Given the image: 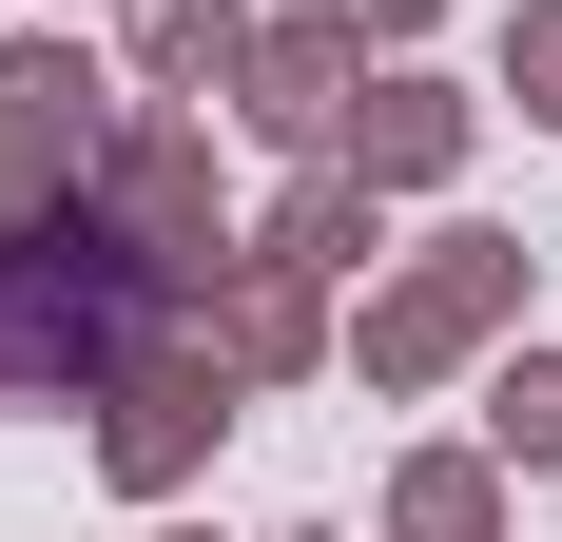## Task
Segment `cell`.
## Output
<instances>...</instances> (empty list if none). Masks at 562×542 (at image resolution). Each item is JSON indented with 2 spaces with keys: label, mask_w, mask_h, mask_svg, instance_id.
I'll return each instance as SVG.
<instances>
[{
  "label": "cell",
  "mask_w": 562,
  "mask_h": 542,
  "mask_svg": "<svg viewBox=\"0 0 562 542\" xmlns=\"http://www.w3.org/2000/svg\"><path fill=\"white\" fill-rule=\"evenodd\" d=\"M175 329V271L136 252V233L78 194V214H40V233H0V387H58V407H98L136 349Z\"/></svg>",
  "instance_id": "cell-1"
},
{
  "label": "cell",
  "mask_w": 562,
  "mask_h": 542,
  "mask_svg": "<svg viewBox=\"0 0 562 542\" xmlns=\"http://www.w3.org/2000/svg\"><path fill=\"white\" fill-rule=\"evenodd\" d=\"M505 329H524V233H427V252L369 291L349 369H369V387H447V369H485Z\"/></svg>",
  "instance_id": "cell-2"
},
{
  "label": "cell",
  "mask_w": 562,
  "mask_h": 542,
  "mask_svg": "<svg viewBox=\"0 0 562 542\" xmlns=\"http://www.w3.org/2000/svg\"><path fill=\"white\" fill-rule=\"evenodd\" d=\"M116 116H136V78H98L78 39H0V233H40L98 194Z\"/></svg>",
  "instance_id": "cell-3"
},
{
  "label": "cell",
  "mask_w": 562,
  "mask_h": 542,
  "mask_svg": "<svg viewBox=\"0 0 562 542\" xmlns=\"http://www.w3.org/2000/svg\"><path fill=\"white\" fill-rule=\"evenodd\" d=\"M98 214L136 233V252L175 271V310H194V291L233 271V214H214V116H194V98H136V116H116V156H98Z\"/></svg>",
  "instance_id": "cell-4"
},
{
  "label": "cell",
  "mask_w": 562,
  "mask_h": 542,
  "mask_svg": "<svg viewBox=\"0 0 562 542\" xmlns=\"http://www.w3.org/2000/svg\"><path fill=\"white\" fill-rule=\"evenodd\" d=\"M214 427H233V349H214L194 310H175L156 349H136V369L98 387V485H116V504H175L194 465H214Z\"/></svg>",
  "instance_id": "cell-5"
},
{
  "label": "cell",
  "mask_w": 562,
  "mask_h": 542,
  "mask_svg": "<svg viewBox=\"0 0 562 542\" xmlns=\"http://www.w3.org/2000/svg\"><path fill=\"white\" fill-rule=\"evenodd\" d=\"M349 98H369V20H252V58H233V116L272 136V156H330L349 136Z\"/></svg>",
  "instance_id": "cell-6"
},
{
  "label": "cell",
  "mask_w": 562,
  "mask_h": 542,
  "mask_svg": "<svg viewBox=\"0 0 562 542\" xmlns=\"http://www.w3.org/2000/svg\"><path fill=\"white\" fill-rule=\"evenodd\" d=\"M194 329L233 349V387H311V369H330V271H291V252L233 233V271L194 291Z\"/></svg>",
  "instance_id": "cell-7"
},
{
  "label": "cell",
  "mask_w": 562,
  "mask_h": 542,
  "mask_svg": "<svg viewBox=\"0 0 562 542\" xmlns=\"http://www.w3.org/2000/svg\"><path fill=\"white\" fill-rule=\"evenodd\" d=\"M330 156L369 174V194H447V174H465V98H447V78H369Z\"/></svg>",
  "instance_id": "cell-8"
},
{
  "label": "cell",
  "mask_w": 562,
  "mask_h": 542,
  "mask_svg": "<svg viewBox=\"0 0 562 542\" xmlns=\"http://www.w3.org/2000/svg\"><path fill=\"white\" fill-rule=\"evenodd\" d=\"M252 252H291V271H369V252H389V194H369L349 156H291V194L252 214Z\"/></svg>",
  "instance_id": "cell-9"
},
{
  "label": "cell",
  "mask_w": 562,
  "mask_h": 542,
  "mask_svg": "<svg viewBox=\"0 0 562 542\" xmlns=\"http://www.w3.org/2000/svg\"><path fill=\"white\" fill-rule=\"evenodd\" d=\"M116 20H136V98H214L252 58V0H116Z\"/></svg>",
  "instance_id": "cell-10"
},
{
  "label": "cell",
  "mask_w": 562,
  "mask_h": 542,
  "mask_svg": "<svg viewBox=\"0 0 562 542\" xmlns=\"http://www.w3.org/2000/svg\"><path fill=\"white\" fill-rule=\"evenodd\" d=\"M389 542H505V445H427V465H389Z\"/></svg>",
  "instance_id": "cell-11"
},
{
  "label": "cell",
  "mask_w": 562,
  "mask_h": 542,
  "mask_svg": "<svg viewBox=\"0 0 562 542\" xmlns=\"http://www.w3.org/2000/svg\"><path fill=\"white\" fill-rule=\"evenodd\" d=\"M485 445L505 465H562V349H505L485 369Z\"/></svg>",
  "instance_id": "cell-12"
},
{
  "label": "cell",
  "mask_w": 562,
  "mask_h": 542,
  "mask_svg": "<svg viewBox=\"0 0 562 542\" xmlns=\"http://www.w3.org/2000/svg\"><path fill=\"white\" fill-rule=\"evenodd\" d=\"M505 98L562 116V0H524V20H505Z\"/></svg>",
  "instance_id": "cell-13"
},
{
  "label": "cell",
  "mask_w": 562,
  "mask_h": 542,
  "mask_svg": "<svg viewBox=\"0 0 562 542\" xmlns=\"http://www.w3.org/2000/svg\"><path fill=\"white\" fill-rule=\"evenodd\" d=\"M349 20H369V39H427V20H447V0H349Z\"/></svg>",
  "instance_id": "cell-14"
}]
</instances>
